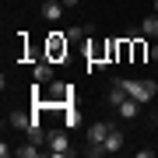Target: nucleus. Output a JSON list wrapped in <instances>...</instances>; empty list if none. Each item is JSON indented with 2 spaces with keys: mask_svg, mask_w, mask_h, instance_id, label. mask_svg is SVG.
Listing matches in <instances>:
<instances>
[{
  "mask_svg": "<svg viewBox=\"0 0 158 158\" xmlns=\"http://www.w3.org/2000/svg\"><path fill=\"white\" fill-rule=\"evenodd\" d=\"M116 109H119V116H123V119H134V116H137V109H141V102H137V98H130V95H127V98H123V102H119V106H116Z\"/></svg>",
  "mask_w": 158,
  "mask_h": 158,
  "instance_id": "obj_3",
  "label": "nucleus"
},
{
  "mask_svg": "<svg viewBox=\"0 0 158 158\" xmlns=\"http://www.w3.org/2000/svg\"><path fill=\"white\" fill-rule=\"evenodd\" d=\"M46 4H63V0H46Z\"/></svg>",
  "mask_w": 158,
  "mask_h": 158,
  "instance_id": "obj_15",
  "label": "nucleus"
},
{
  "mask_svg": "<svg viewBox=\"0 0 158 158\" xmlns=\"http://www.w3.org/2000/svg\"><path fill=\"white\" fill-rule=\"evenodd\" d=\"M60 14H63V4H46L42 7V18H46V21H56Z\"/></svg>",
  "mask_w": 158,
  "mask_h": 158,
  "instance_id": "obj_10",
  "label": "nucleus"
},
{
  "mask_svg": "<svg viewBox=\"0 0 158 158\" xmlns=\"http://www.w3.org/2000/svg\"><path fill=\"white\" fill-rule=\"evenodd\" d=\"M109 130H113L109 123H91V130H88V144H102Z\"/></svg>",
  "mask_w": 158,
  "mask_h": 158,
  "instance_id": "obj_4",
  "label": "nucleus"
},
{
  "mask_svg": "<svg viewBox=\"0 0 158 158\" xmlns=\"http://www.w3.org/2000/svg\"><path fill=\"white\" fill-rule=\"evenodd\" d=\"M63 4H67V7H74V4H77V0H63Z\"/></svg>",
  "mask_w": 158,
  "mask_h": 158,
  "instance_id": "obj_14",
  "label": "nucleus"
},
{
  "mask_svg": "<svg viewBox=\"0 0 158 158\" xmlns=\"http://www.w3.org/2000/svg\"><path fill=\"white\" fill-rule=\"evenodd\" d=\"M28 119H32V116H25V113H11V116H7V123H11L14 130H28Z\"/></svg>",
  "mask_w": 158,
  "mask_h": 158,
  "instance_id": "obj_9",
  "label": "nucleus"
},
{
  "mask_svg": "<svg viewBox=\"0 0 158 158\" xmlns=\"http://www.w3.org/2000/svg\"><path fill=\"white\" fill-rule=\"evenodd\" d=\"M141 32L158 39V14H148V18H144V21H141Z\"/></svg>",
  "mask_w": 158,
  "mask_h": 158,
  "instance_id": "obj_7",
  "label": "nucleus"
},
{
  "mask_svg": "<svg viewBox=\"0 0 158 158\" xmlns=\"http://www.w3.org/2000/svg\"><path fill=\"white\" fill-rule=\"evenodd\" d=\"M35 81H53V63H35Z\"/></svg>",
  "mask_w": 158,
  "mask_h": 158,
  "instance_id": "obj_8",
  "label": "nucleus"
},
{
  "mask_svg": "<svg viewBox=\"0 0 158 158\" xmlns=\"http://www.w3.org/2000/svg\"><path fill=\"white\" fill-rule=\"evenodd\" d=\"M151 56H155V60H158V46H151Z\"/></svg>",
  "mask_w": 158,
  "mask_h": 158,
  "instance_id": "obj_13",
  "label": "nucleus"
},
{
  "mask_svg": "<svg viewBox=\"0 0 158 158\" xmlns=\"http://www.w3.org/2000/svg\"><path fill=\"white\" fill-rule=\"evenodd\" d=\"M46 144H49V151L53 155H70V144H67V137H63V130H53V134H46Z\"/></svg>",
  "mask_w": 158,
  "mask_h": 158,
  "instance_id": "obj_2",
  "label": "nucleus"
},
{
  "mask_svg": "<svg viewBox=\"0 0 158 158\" xmlns=\"http://www.w3.org/2000/svg\"><path fill=\"white\" fill-rule=\"evenodd\" d=\"M155 14H158V0H155Z\"/></svg>",
  "mask_w": 158,
  "mask_h": 158,
  "instance_id": "obj_16",
  "label": "nucleus"
},
{
  "mask_svg": "<svg viewBox=\"0 0 158 158\" xmlns=\"http://www.w3.org/2000/svg\"><path fill=\"white\" fill-rule=\"evenodd\" d=\"M63 127H77V113H74V109H67V119H63Z\"/></svg>",
  "mask_w": 158,
  "mask_h": 158,
  "instance_id": "obj_12",
  "label": "nucleus"
},
{
  "mask_svg": "<svg viewBox=\"0 0 158 158\" xmlns=\"http://www.w3.org/2000/svg\"><path fill=\"white\" fill-rule=\"evenodd\" d=\"M25 134H28V141H35V144H42V141H46V134H42V123H39V116H32V119H28V130H25Z\"/></svg>",
  "mask_w": 158,
  "mask_h": 158,
  "instance_id": "obj_5",
  "label": "nucleus"
},
{
  "mask_svg": "<svg viewBox=\"0 0 158 158\" xmlns=\"http://www.w3.org/2000/svg\"><path fill=\"white\" fill-rule=\"evenodd\" d=\"M116 85L123 88L130 98H137L141 106H144V102H151V98H155V91H158L155 81H134V77H123V81H116Z\"/></svg>",
  "mask_w": 158,
  "mask_h": 158,
  "instance_id": "obj_1",
  "label": "nucleus"
},
{
  "mask_svg": "<svg viewBox=\"0 0 158 158\" xmlns=\"http://www.w3.org/2000/svg\"><path fill=\"white\" fill-rule=\"evenodd\" d=\"M102 144H106V151H119V148H123V134H119V130H109Z\"/></svg>",
  "mask_w": 158,
  "mask_h": 158,
  "instance_id": "obj_6",
  "label": "nucleus"
},
{
  "mask_svg": "<svg viewBox=\"0 0 158 158\" xmlns=\"http://www.w3.org/2000/svg\"><path fill=\"white\" fill-rule=\"evenodd\" d=\"M123 98H127V91L119 88V85H113V91H109V102H113V106H119Z\"/></svg>",
  "mask_w": 158,
  "mask_h": 158,
  "instance_id": "obj_11",
  "label": "nucleus"
}]
</instances>
